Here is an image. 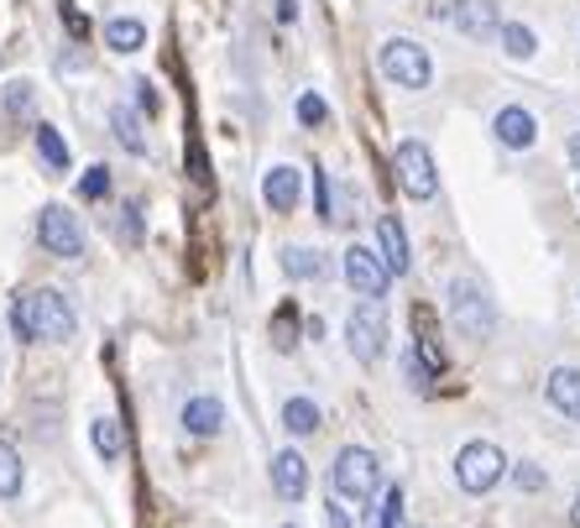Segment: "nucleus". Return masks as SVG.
I'll use <instances>...</instances> for the list:
<instances>
[{
    "mask_svg": "<svg viewBox=\"0 0 580 528\" xmlns=\"http://www.w3.org/2000/svg\"><path fill=\"white\" fill-rule=\"evenodd\" d=\"M518 486L538 492V486H544V471H538V466H518Z\"/></svg>",
    "mask_w": 580,
    "mask_h": 528,
    "instance_id": "nucleus-29",
    "label": "nucleus"
},
{
    "mask_svg": "<svg viewBox=\"0 0 580 528\" xmlns=\"http://www.w3.org/2000/svg\"><path fill=\"white\" fill-rule=\"evenodd\" d=\"M11 330L22 340H73V309L58 289H32L11 304Z\"/></svg>",
    "mask_w": 580,
    "mask_h": 528,
    "instance_id": "nucleus-1",
    "label": "nucleus"
},
{
    "mask_svg": "<svg viewBox=\"0 0 580 528\" xmlns=\"http://www.w3.org/2000/svg\"><path fill=\"white\" fill-rule=\"evenodd\" d=\"M37 152H43L48 173H69V146H63V137L52 131L48 120H37Z\"/></svg>",
    "mask_w": 580,
    "mask_h": 528,
    "instance_id": "nucleus-20",
    "label": "nucleus"
},
{
    "mask_svg": "<svg viewBox=\"0 0 580 528\" xmlns=\"http://www.w3.org/2000/svg\"><path fill=\"white\" fill-rule=\"evenodd\" d=\"M565 152H570V163H576V168H580V131H576V137H570V146H565Z\"/></svg>",
    "mask_w": 580,
    "mask_h": 528,
    "instance_id": "nucleus-32",
    "label": "nucleus"
},
{
    "mask_svg": "<svg viewBox=\"0 0 580 528\" xmlns=\"http://www.w3.org/2000/svg\"><path fill=\"white\" fill-rule=\"evenodd\" d=\"M330 481H335V492L345 497V503H371V497H377V486H382V466H377L371 450L351 445V450H340V456H335Z\"/></svg>",
    "mask_w": 580,
    "mask_h": 528,
    "instance_id": "nucleus-2",
    "label": "nucleus"
},
{
    "mask_svg": "<svg viewBox=\"0 0 580 528\" xmlns=\"http://www.w3.org/2000/svg\"><path fill=\"white\" fill-rule=\"evenodd\" d=\"M37 240H43V251H52V257H79L84 251V231H79L73 210H63V204H43Z\"/></svg>",
    "mask_w": 580,
    "mask_h": 528,
    "instance_id": "nucleus-7",
    "label": "nucleus"
},
{
    "mask_svg": "<svg viewBox=\"0 0 580 528\" xmlns=\"http://www.w3.org/2000/svg\"><path fill=\"white\" fill-rule=\"evenodd\" d=\"M570 524H576V528H580V497H576V507H570Z\"/></svg>",
    "mask_w": 580,
    "mask_h": 528,
    "instance_id": "nucleus-33",
    "label": "nucleus"
},
{
    "mask_svg": "<svg viewBox=\"0 0 580 528\" xmlns=\"http://www.w3.org/2000/svg\"><path fill=\"white\" fill-rule=\"evenodd\" d=\"M105 43H110L116 52H137L146 43V26L137 22V16H116V22L105 26Z\"/></svg>",
    "mask_w": 580,
    "mask_h": 528,
    "instance_id": "nucleus-19",
    "label": "nucleus"
},
{
    "mask_svg": "<svg viewBox=\"0 0 580 528\" xmlns=\"http://www.w3.org/2000/svg\"><path fill=\"white\" fill-rule=\"evenodd\" d=\"M330 528H351V518H345V513H340L335 503H330Z\"/></svg>",
    "mask_w": 580,
    "mask_h": 528,
    "instance_id": "nucleus-31",
    "label": "nucleus"
},
{
    "mask_svg": "<svg viewBox=\"0 0 580 528\" xmlns=\"http://www.w3.org/2000/svg\"><path fill=\"white\" fill-rule=\"evenodd\" d=\"M90 439H95L99 460H121V456H126V434H121V419H110V413L90 424Z\"/></svg>",
    "mask_w": 580,
    "mask_h": 528,
    "instance_id": "nucleus-18",
    "label": "nucleus"
},
{
    "mask_svg": "<svg viewBox=\"0 0 580 528\" xmlns=\"http://www.w3.org/2000/svg\"><path fill=\"white\" fill-rule=\"evenodd\" d=\"M79 189L90 193V199H99V193H110V173H105V168H90V173H84V184H79Z\"/></svg>",
    "mask_w": 580,
    "mask_h": 528,
    "instance_id": "nucleus-28",
    "label": "nucleus"
},
{
    "mask_svg": "<svg viewBox=\"0 0 580 528\" xmlns=\"http://www.w3.org/2000/svg\"><path fill=\"white\" fill-rule=\"evenodd\" d=\"M184 430L199 434V439H204V434H220L225 430V403H220V398H189V403H184Z\"/></svg>",
    "mask_w": 580,
    "mask_h": 528,
    "instance_id": "nucleus-16",
    "label": "nucleus"
},
{
    "mask_svg": "<svg viewBox=\"0 0 580 528\" xmlns=\"http://www.w3.org/2000/svg\"><path fill=\"white\" fill-rule=\"evenodd\" d=\"M497 37H502V52H508V58H533V48H538V37H533L529 26H518V22H508Z\"/></svg>",
    "mask_w": 580,
    "mask_h": 528,
    "instance_id": "nucleus-24",
    "label": "nucleus"
},
{
    "mask_svg": "<svg viewBox=\"0 0 580 528\" xmlns=\"http://www.w3.org/2000/svg\"><path fill=\"white\" fill-rule=\"evenodd\" d=\"M345 283L362 293V298H371V304H382L387 283H392V272L382 267V257L371 251V246H351L345 251Z\"/></svg>",
    "mask_w": 580,
    "mask_h": 528,
    "instance_id": "nucleus-8",
    "label": "nucleus"
},
{
    "mask_svg": "<svg viewBox=\"0 0 580 528\" xmlns=\"http://www.w3.org/2000/svg\"><path fill=\"white\" fill-rule=\"evenodd\" d=\"M450 22H455L465 37H492V32H502V22H497V0H460V5H450Z\"/></svg>",
    "mask_w": 580,
    "mask_h": 528,
    "instance_id": "nucleus-11",
    "label": "nucleus"
},
{
    "mask_svg": "<svg viewBox=\"0 0 580 528\" xmlns=\"http://www.w3.org/2000/svg\"><path fill=\"white\" fill-rule=\"evenodd\" d=\"M392 168H398V184H403V193H413V199H435V193H439L435 157H429V146H424V142H403V146H398Z\"/></svg>",
    "mask_w": 580,
    "mask_h": 528,
    "instance_id": "nucleus-6",
    "label": "nucleus"
},
{
    "mask_svg": "<svg viewBox=\"0 0 580 528\" xmlns=\"http://www.w3.org/2000/svg\"><path fill=\"white\" fill-rule=\"evenodd\" d=\"M5 110H11V116H26V110H32V84H26V79H16V84L5 90Z\"/></svg>",
    "mask_w": 580,
    "mask_h": 528,
    "instance_id": "nucleus-27",
    "label": "nucleus"
},
{
    "mask_svg": "<svg viewBox=\"0 0 580 528\" xmlns=\"http://www.w3.org/2000/svg\"><path fill=\"white\" fill-rule=\"evenodd\" d=\"M377 240H382V267L392 272V278H403V272L413 267V257H409V236H403L398 215H382V220H377Z\"/></svg>",
    "mask_w": 580,
    "mask_h": 528,
    "instance_id": "nucleus-14",
    "label": "nucleus"
},
{
    "mask_svg": "<svg viewBox=\"0 0 580 528\" xmlns=\"http://www.w3.org/2000/svg\"><path fill=\"white\" fill-rule=\"evenodd\" d=\"M502 471H508V456H502L497 445H486V439H471V445L455 456V481L471 492V497L492 492V486L502 481Z\"/></svg>",
    "mask_w": 580,
    "mask_h": 528,
    "instance_id": "nucleus-3",
    "label": "nucleus"
},
{
    "mask_svg": "<svg viewBox=\"0 0 580 528\" xmlns=\"http://www.w3.org/2000/svg\"><path fill=\"white\" fill-rule=\"evenodd\" d=\"M544 392H549V403H555L565 419H576L580 424V366H555Z\"/></svg>",
    "mask_w": 580,
    "mask_h": 528,
    "instance_id": "nucleus-15",
    "label": "nucleus"
},
{
    "mask_svg": "<svg viewBox=\"0 0 580 528\" xmlns=\"http://www.w3.org/2000/svg\"><path fill=\"white\" fill-rule=\"evenodd\" d=\"M110 126H116V137H121L126 146H131V152H146V137H142V126H137V116H131V110H116V116H110Z\"/></svg>",
    "mask_w": 580,
    "mask_h": 528,
    "instance_id": "nucleus-25",
    "label": "nucleus"
},
{
    "mask_svg": "<svg viewBox=\"0 0 580 528\" xmlns=\"http://www.w3.org/2000/svg\"><path fill=\"white\" fill-rule=\"evenodd\" d=\"M413 330H418V351H413V356L424 361L429 372H445V345H439V336H435V314L413 309Z\"/></svg>",
    "mask_w": 580,
    "mask_h": 528,
    "instance_id": "nucleus-17",
    "label": "nucleus"
},
{
    "mask_svg": "<svg viewBox=\"0 0 580 528\" xmlns=\"http://www.w3.org/2000/svg\"><path fill=\"white\" fill-rule=\"evenodd\" d=\"M283 424H288V434H315L319 430V403L288 398V403H283Z\"/></svg>",
    "mask_w": 580,
    "mask_h": 528,
    "instance_id": "nucleus-22",
    "label": "nucleus"
},
{
    "mask_svg": "<svg viewBox=\"0 0 580 528\" xmlns=\"http://www.w3.org/2000/svg\"><path fill=\"white\" fill-rule=\"evenodd\" d=\"M262 193H267V204L277 210V215H288V210H298V193H304V178H298V168H267L262 178Z\"/></svg>",
    "mask_w": 580,
    "mask_h": 528,
    "instance_id": "nucleus-13",
    "label": "nucleus"
},
{
    "mask_svg": "<svg viewBox=\"0 0 580 528\" xmlns=\"http://www.w3.org/2000/svg\"><path fill=\"white\" fill-rule=\"evenodd\" d=\"M382 73L392 84H403V90H429V79H435V63H429V52L409 43V37H392L382 48Z\"/></svg>",
    "mask_w": 580,
    "mask_h": 528,
    "instance_id": "nucleus-4",
    "label": "nucleus"
},
{
    "mask_svg": "<svg viewBox=\"0 0 580 528\" xmlns=\"http://www.w3.org/2000/svg\"><path fill=\"white\" fill-rule=\"evenodd\" d=\"M345 340H351V356L356 361H371L387 351V319H382V304H371L366 298L362 309H351V319H345Z\"/></svg>",
    "mask_w": 580,
    "mask_h": 528,
    "instance_id": "nucleus-5",
    "label": "nucleus"
},
{
    "mask_svg": "<svg viewBox=\"0 0 580 528\" xmlns=\"http://www.w3.org/2000/svg\"><path fill=\"white\" fill-rule=\"evenodd\" d=\"M22 492V456L0 439V497H16Z\"/></svg>",
    "mask_w": 580,
    "mask_h": 528,
    "instance_id": "nucleus-23",
    "label": "nucleus"
},
{
    "mask_svg": "<svg viewBox=\"0 0 580 528\" xmlns=\"http://www.w3.org/2000/svg\"><path fill=\"white\" fill-rule=\"evenodd\" d=\"M324 116H330V105L319 95H298V120L304 126H324Z\"/></svg>",
    "mask_w": 580,
    "mask_h": 528,
    "instance_id": "nucleus-26",
    "label": "nucleus"
},
{
    "mask_svg": "<svg viewBox=\"0 0 580 528\" xmlns=\"http://www.w3.org/2000/svg\"><path fill=\"white\" fill-rule=\"evenodd\" d=\"M283 272H288V278H319V272H324V251H315V246H288V251H283Z\"/></svg>",
    "mask_w": 580,
    "mask_h": 528,
    "instance_id": "nucleus-21",
    "label": "nucleus"
},
{
    "mask_svg": "<svg viewBox=\"0 0 580 528\" xmlns=\"http://www.w3.org/2000/svg\"><path fill=\"white\" fill-rule=\"evenodd\" d=\"M450 314H455V325L465 336H492V325H497V314H492V298H486L476 283H455L450 289Z\"/></svg>",
    "mask_w": 580,
    "mask_h": 528,
    "instance_id": "nucleus-9",
    "label": "nucleus"
},
{
    "mask_svg": "<svg viewBox=\"0 0 580 528\" xmlns=\"http://www.w3.org/2000/svg\"><path fill=\"white\" fill-rule=\"evenodd\" d=\"M272 492L283 503H304V492H309V460L298 456V450H277L272 456Z\"/></svg>",
    "mask_w": 580,
    "mask_h": 528,
    "instance_id": "nucleus-10",
    "label": "nucleus"
},
{
    "mask_svg": "<svg viewBox=\"0 0 580 528\" xmlns=\"http://www.w3.org/2000/svg\"><path fill=\"white\" fill-rule=\"evenodd\" d=\"M492 131H497V142H502V146H518V152L538 142V120H533L523 105H508V110H497Z\"/></svg>",
    "mask_w": 580,
    "mask_h": 528,
    "instance_id": "nucleus-12",
    "label": "nucleus"
},
{
    "mask_svg": "<svg viewBox=\"0 0 580 528\" xmlns=\"http://www.w3.org/2000/svg\"><path fill=\"white\" fill-rule=\"evenodd\" d=\"M277 16H283V22H293V16H298V0H277Z\"/></svg>",
    "mask_w": 580,
    "mask_h": 528,
    "instance_id": "nucleus-30",
    "label": "nucleus"
}]
</instances>
